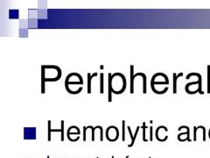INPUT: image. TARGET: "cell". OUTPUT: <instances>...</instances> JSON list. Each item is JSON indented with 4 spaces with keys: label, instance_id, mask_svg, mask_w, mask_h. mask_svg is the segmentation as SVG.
I'll return each instance as SVG.
<instances>
[{
    "label": "cell",
    "instance_id": "cell-1",
    "mask_svg": "<svg viewBox=\"0 0 210 158\" xmlns=\"http://www.w3.org/2000/svg\"><path fill=\"white\" fill-rule=\"evenodd\" d=\"M51 120H48L47 124H48V141H51V133L52 132H61V141H64V120H61V129H52L51 128Z\"/></svg>",
    "mask_w": 210,
    "mask_h": 158
},
{
    "label": "cell",
    "instance_id": "cell-2",
    "mask_svg": "<svg viewBox=\"0 0 210 158\" xmlns=\"http://www.w3.org/2000/svg\"><path fill=\"white\" fill-rule=\"evenodd\" d=\"M109 98H108V101L109 102H112V74L109 73Z\"/></svg>",
    "mask_w": 210,
    "mask_h": 158
},
{
    "label": "cell",
    "instance_id": "cell-3",
    "mask_svg": "<svg viewBox=\"0 0 210 158\" xmlns=\"http://www.w3.org/2000/svg\"><path fill=\"white\" fill-rule=\"evenodd\" d=\"M134 66L131 65V94L134 93Z\"/></svg>",
    "mask_w": 210,
    "mask_h": 158
},
{
    "label": "cell",
    "instance_id": "cell-4",
    "mask_svg": "<svg viewBox=\"0 0 210 158\" xmlns=\"http://www.w3.org/2000/svg\"><path fill=\"white\" fill-rule=\"evenodd\" d=\"M137 77H142L143 78V81H144V83H143V93L146 94V82H147V78H146L145 74H144V73H137V74L134 75V78H136Z\"/></svg>",
    "mask_w": 210,
    "mask_h": 158
},
{
    "label": "cell",
    "instance_id": "cell-5",
    "mask_svg": "<svg viewBox=\"0 0 210 158\" xmlns=\"http://www.w3.org/2000/svg\"><path fill=\"white\" fill-rule=\"evenodd\" d=\"M193 76H196V77H198V78H199V88H198V91L201 93V94H203V91H201V76L199 74V73H190V74H188L187 77V79H189L191 77H193Z\"/></svg>",
    "mask_w": 210,
    "mask_h": 158
},
{
    "label": "cell",
    "instance_id": "cell-6",
    "mask_svg": "<svg viewBox=\"0 0 210 158\" xmlns=\"http://www.w3.org/2000/svg\"><path fill=\"white\" fill-rule=\"evenodd\" d=\"M127 129H128L129 133H130V135H131V143L129 145V147L131 148V147L133 146V144H134V142H135V140H136V137H137V135H138V133L139 131L140 127H138V128H137V130L135 132V134H134V135H132V133H131V128H130V127H127Z\"/></svg>",
    "mask_w": 210,
    "mask_h": 158
},
{
    "label": "cell",
    "instance_id": "cell-7",
    "mask_svg": "<svg viewBox=\"0 0 210 158\" xmlns=\"http://www.w3.org/2000/svg\"><path fill=\"white\" fill-rule=\"evenodd\" d=\"M97 75V73H94L92 75L90 73H88V94L91 93V80L94 77H96Z\"/></svg>",
    "mask_w": 210,
    "mask_h": 158
},
{
    "label": "cell",
    "instance_id": "cell-8",
    "mask_svg": "<svg viewBox=\"0 0 210 158\" xmlns=\"http://www.w3.org/2000/svg\"><path fill=\"white\" fill-rule=\"evenodd\" d=\"M181 76H183V73H180L179 75L173 73V93L174 94L177 93V79Z\"/></svg>",
    "mask_w": 210,
    "mask_h": 158
},
{
    "label": "cell",
    "instance_id": "cell-9",
    "mask_svg": "<svg viewBox=\"0 0 210 158\" xmlns=\"http://www.w3.org/2000/svg\"><path fill=\"white\" fill-rule=\"evenodd\" d=\"M104 90H103V74H100V93L103 94Z\"/></svg>",
    "mask_w": 210,
    "mask_h": 158
},
{
    "label": "cell",
    "instance_id": "cell-10",
    "mask_svg": "<svg viewBox=\"0 0 210 158\" xmlns=\"http://www.w3.org/2000/svg\"><path fill=\"white\" fill-rule=\"evenodd\" d=\"M208 93H210V65H208Z\"/></svg>",
    "mask_w": 210,
    "mask_h": 158
},
{
    "label": "cell",
    "instance_id": "cell-11",
    "mask_svg": "<svg viewBox=\"0 0 210 158\" xmlns=\"http://www.w3.org/2000/svg\"><path fill=\"white\" fill-rule=\"evenodd\" d=\"M125 120H123V141H125Z\"/></svg>",
    "mask_w": 210,
    "mask_h": 158
},
{
    "label": "cell",
    "instance_id": "cell-12",
    "mask_svg": "<svg viewBox=\"0 0 210 158\" xmlns=\"http://www.w3.org/2000/svg\"><path fill=\"white\" fill-rule=\"evenodd\" d=\"M143 125H144V126L142 127V128H144V133H143V138H144V141H146L147 140L145 139V128H146V127H145V123L144 122V123H143Z\"/></svg>",
    "mask_w": 210,
    "mask_h": 158
}]
</instances>
